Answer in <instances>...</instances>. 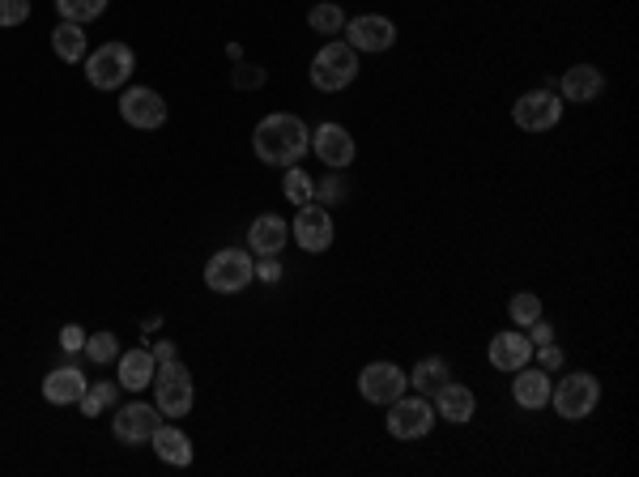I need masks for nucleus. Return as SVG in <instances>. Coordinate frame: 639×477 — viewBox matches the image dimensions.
Listing matches in <instances>:
<instances>
[{
    "mask_svg": "<svg viewBox=\"0 0 639 477\" xmlns=\"http://www.w3.org/2000/svg\"><path fill=\"white\" fill-rule=\"evenodd\" d=\"M265 81V73L256 69V65H243V69H235V85H260Z\"/></svg>",
    "mask_w": 639,
    "mask_h": 477,
    "instance_id": "nucleus-37",
    "label": "nucleus"
},
{
    "mask_svg": "<svg viewBox=\"0 0 639 477\" xmlns=\"http://www.w3.org/2000/svg\"><path fill=\"white\" fill-rule=\"evenodd\" d=\"M150 354L159 358V362H171V358H175V346H171V341H159V346H154Z\"/></svg>",
    "mask_w": 639,
    "mask_h": 477,
    "instance_id": "nucleus-38",
    "label": "nucleus"
},
{
    "mask_svg": "<svg viewBox=\"0 0 639 477\" xmlns=\"http://www.w3.org/2000/svg\"><path fill=\"white\" fill-rule=\"evenodd\" d=\"M286 238H290V226L281 222L278 213H260V218L247 226V252H256V256H278L281 247H286Z\"/></svg>",
    "mask_w": 639,
    "mask_h": 477,
    "instance_id": "nucleus-20",
    "label": "nucleus"
},
{
    "mask_svg": "<svg viewBox=\"0 0 639 477\" xmlns=\"http://www.w3.org/2000/svg\"><path fill=\"white\" fill-rule=\"evenodd\" d=\"M51 51L60 56V60H81L85 56V31H81L78 22H60L56 31H51Z\"/></svg>",
    "mask_w": 639,
    "mask_h": 477,
    "instance_id": "nucleus-25",
    "label": "nucleus"
},
{
    "mask_svg": "<svg viewBox=\"0 0 639 477\" xmlns=\"http://www.w3.org/2000/svg\"><path fill=\"white\" fill-rule=\"evenodd\" d=\"M85 375H81L78 367H56V371H47L43 375V400L47 405H78L81 393H85Z\"/></svg>",
    "mask_w": 639,
    "mask_h": 477,
    "instance_id": "nucleus-19",
    "label": "nucleus"
},
{
    "mask_svg": "<svg viewBox=\"0 0 639 477\" xmlns=\"http://www.w3.org/2000/svg\"><path fill=\"white\" fill-rule=\"evenodd\" d=\"M116 397H120V380H116V384H112V380H98V384H85L78 409L85 418H98L103 409H116Z\"/></svg>",
    "mask_w": 639,
    "mask_h": 477,
    "instance_id": "nucleus-24",
    "label": "nucleus"
},
{
    "mask_svg": "<svg viewBox=\"0 0 639 477\" xmlns=\"http://www.w3.org/2000/svg\"><path fill=\"white\" fill-rule=\"evenodd\" d=\"M431 405H435V418L452 422V427H465V422H474V414H478L474 388H469V384H452V380L431 397Z\"/></svg>",
    "mask_w": 639,
    "mask_h": 477,
    "instance_id": "nucleus-15",
    "label": "nucleus"
},
{
    "mask_svg": "<svg viewBox=\"0 0 639 477\" xmlns=\"http://www.w3.org/2000/svg\"><path fill=\"white\" fill-rule=\"evenodd\" d=\"M431 427H435V405L431 397H397L388 405V435L393 439H422L431 435Z\"/></svg>",
    "mask_w": 639,
    "mask_h": 477,
    "instance_id": "nucleus-8",
    "label": "nucleus"
},
{
    "mask_svg": "<svg viewBox=\"0 0 639 477\" xmlns=\"http://www.w3.org/2000/svg\"><path fill=\"white\" fill-rule=\"evenodd\" d=\"M528 358H533V341L520 333V328H503V333H495L490 337V367L495 371H520V367H528Z\"/></svg>",
    "mask_w": 639,
    "mask_h": 477,
    "instance_id": "nucleus-16",
    "label": "nucleus"
},
{
    "mask_svg": "<svg viewBox=\"0 0 639 477\" xmlns=\"http://www.w3.org/2000/svg\"><path fill=\"white\" fill-rule=\"evenodd\" d=\"M252 281H256V265H252V252L247 247H218L205 260V286L213 294H240Z\"/></svg>",
    "mask_w": 639,
    "mask_h": 477,
    "instance_id": "nucleus-3",
    "label": "nucleus"
},
{
    "mask_svg": "<svg viewBox=\"0 0 639 477\" xmlns=\"http://www.w3.org/2000/svg\"><path fill=\"white\" fill-rule=\"evenodd\" d=\"M159 427H162L159 405H141V400H132V405L116 409V418H112V435H116V443H124V447L150 443Z\"/></svg>",
    "mask_w": 639,
    "mask_h": 477,
    "instance_id": "nucleus-12",
    "label": "nucleus"
},
{
    "mask_svg": "<svg viewBox=\"0 0 639 477\" xmlns=\"http://www.w3.org/2000/svg\"><path fill=\"white\" fill-rule=\"evenodd\" d=\"M60 346H65V350H85V333H81L78 324H65V328H60Z\"/></svg>",
    "mask_w": 639,
    "mask_h": 477,
    "instance_id": "nucleus-35",
    "label": "nucleus"
},
{
    "mask_svg": "<svg viewBox=\"0 0 639 477\" xmlns=\"http://www.w3.org/2000/svg\"><path fill=\"white\" fill-rule=\"evenodd\" d=\"M559 119H562V98L550 85L528 90V94H520L516 103H512V124H516L520 132H550Z\"/></svg>",
    "mask_w": 639,
    "mask_h": 477,
    "instance_id": "nucleus-7",
    "label": "nucleus"
},
{
    "mask_svg": "<svg viewBox=\"0 0 639 477\" xmlns=\"http://www.w3.org/2000/svg\"><path fill=\"white\" fill-rule=\"evenodd\" d=\"M346 43L355 51H388L397 43V26H393V18L359 13V18H346Z\"/></svg>",
    "mask_w": 639,
    "mask_h": 477,
    "instance_id": "nucleus-13",
    "label": "nucleus"
},
{
    "mask_svg": "<svg viewBox=\"0 0 639 477\" xmlns=\"http://www.w3.org/2000/svg\"><path fill=\"white\" fill-rule=\"evenodd\" d=\"M56 9H60V18L65 22H94V18H103V9H107V0H56Z\"/></svg>",
    "mask_w": 639,
    "mask_h": 477,
    "instance_id": "nucleus-28",
    "label": "nucleus"
},
{
    "mask_svg": "<svg viewBox=\"0 0 639 477\" xmlns=\"http://www.w3.org/2000/svg\"><path fill=\"white\" fill-rule=\"evenodd\" d=\"M559 90H562V103H580V107H584V103H597L601 98L605 78H601L597 65H571V69L562 73Z\"/></svg>",
    "mask_w": 639,
    "mask_h": 477,
    "instance_id": "nucleus-18",
    "label": "nucleus"
},
{
    "mask_svg": "<svg viewBox=\"0 0 639 477\" xmlns=\"http://www.w3.org/2000/svg\"><path fill=\"white\" fill-rule=\"evenodd\" d=\"M528 328H533V337H528V341H533V350H537V346H546V341H555V328H550V319L546 316H537Z\"/></svg>",
    "mask_w": 639,
    "mask_h": 477,
    "instance_id": "nucleus-34",
    "label": "nucleus"
},
{
    "mask_svg": "<svg viewBox=\"0 0 639 477\" xmlns=\"http://www.w3.org/2000/svg\"><path fill=\"white\" fill-rule=\"evenodd\" d=\"M307 26L316 35H341L346 31V9L333 4V0H320V4H312V13H307Z\"/></svg>",
    "mask_w": 639,
    "mask_h": 477,
    "instance_id": "nucleus-27",
    "label": "nucleus"
},
{
    "mask_svg": "<svg viewBox=\"0 0 639 477\" xmlns=\"http://www.w3.org/2000/svg\"><path fill=\"white\" fill-rule=\"evenodd\" d=\"M85 358L90 362H116L120 358V341H116V333H94V337H85Z\"/></svg>",
    "mask_w": 639,
    "mask_h": 477,
    "instance_id": "nucleus-29",
    "label": "nucleus"
},
{
    "mask_svg": "<svg viewBox=\"0 0 639 477\" xmlns=\"http://www.w3.org/2000/svg\"><path fill=\"white\" fill-rule=\"evenodd\" d=\"M120 116L128 128H141V132H154L166 124V103L154 85H132L120 94Z\"/></svg>",
    "mask_w": 639,
    "mask_h": 477,
    "instance_id": "nucleus-11",
    "label": "nucleus"
},
{
    "mask_svg": "<svg viewBox=\"0 0 639 477\" xmlns=\"http://www.w3.org/2000/svg\"><path fill=\"white\" fill-rule=\"evenodd\" d=\"M290 235H294V243H299L303 252H312V256L328 252V247H333V235H337V231H333V213H328V205H320V200L299 205Z\"/></svg>",
    "mask_w": 639,
    "mask_h": 477,
    "instance_id": "nucleus-10",
    "label": "nucleus"
},
{
    "mask_svg": "<svg viewBox=\"0 0 639 477\" xmlns=\"http://www.w3.org/2000/svg\"><path fill=\"white\" fill-rule=\"evenodd\" d=\"M154 405H159L162 418H184V414H193V371L179 362V358H171V362H159V371H154Z\"/></svg>",
    "mask_w": 639,
    "mask_h": 477,
    "instance_id": "nucleus-4",
    "label": "nucleus"
},
{
    "mask_svg": "<svg viewBox=\"0 0 639 477\" xmlns=\"http://www.w3.org/2000/svg\"><path fill=\"white\" fill-rule=\"evenodd\" d=\"M597 400H601V384L597 375H589V371H571V375H562L559 384L550 388V405H555V414L567 418V422L589 418L597 409Z\"/></svg>",
    "mask_w": 639,
    "mask_h": 477,
    "instance_id": "nucleus-5",
    "label": "nucleus"
},
{
    "mask_svg": "<svg viewBox=\"0 0 639 477\" xmlns=\"http://www.w3.org/2000/svg\"><path fill=\"white\" fill-rule=\"evenodd\" d=\"M154 452H159V461H166V465H175V469H188L193 465V439L184 435L179 427H171V422H162L159 431H154Z\"/></svg>",
    "mask_w": 639,
    "mask_h": 477,
    "instance_id": "nucleus-22",
    "label": "nucleus"
},
{
    "mask_svg": "<svg viewBox=\"0 0 639 477\" xmlns=\"http://www.w3.org/2000/svg\"><path fill=\"white\" fill-rule=\"evenodd\" d=\"M533 354H537V362H542V371H559V367H562V350H559V346H555V341H546V346H537Z\"/></svg>",
    "mask_w": 639,
    "mask_h": 477,
    "instance_id": "nucleus-33",
    "label": "nucleus"
},
{
    "mask_svg": "<svg viewBox=\"0 0 639 477\" xmlns=\"http://www.w3.org/2000/svg\"><path fill=\"white\" fill-rule=\"evenodd\" d=\"M405 388H409V375L397 362H367L359 371V393L367 405H393L397 397H405Z\"/></svg>",
    "mask_w": 639,
    "mask_h": 477,
    "instance_id": "nucleus-9",
    "label": "nucleus"
},
{
    "mask_svg": "<svg viewBox=\"0 0 639 477\" xmlns=\"http://www.w3.org/2000/svg\"><path fill=\"white\" fill-rule=\"evenodd\" d=\"M281 193L290 205H312L316 200V179L294 162V166H286V175H281Z\"/></svg>",
    "mask_w": 639,
    "mask_h": 477,
    "instance_id": "nucleus-26",
    "label": "nucleus"
},
{
    "mask_svg": "<svg viewBox=\"0 0 639 477\" xmlns=\"http://www.w3.org/2000/svg\"><path fill=\"white\" fill-rule=\"evenodd\" d=\"M120 362V388L128 393H141V388H150L154 384V371H159V358L150 354V350H128V354L116 358Z\"/></svg>",
    "mask_w": 639,
    "mask_h": 477,
    "instance_id": "nucleus-21",
    "label": "nucleus"
},
{
    "mask_svg": "<svg viewBox=\"0 0 639 477\" xmlns=\"http://www.w3.org/2000/svg\"><path fill=\"white\" fill-rule=\"evenodd\" d=\"M31 18V0H0V26H22Z\"/></svg>",
    "mask_w": 639,
    "mask_h": 477,
    "instance_id": "nucleus-32",
    "label": "nucleus"
},
{
    "mask_svg": "<svg viewBox=\"0 0 639 477\" xmlns=\"http://www.w3.org/2000/svg\"><path fill=\"white\" fill-rule=\"evenodd\" d=\"M508 316H512V324H533V319L542 316V299L533 294V290H520V294H512V303H508Z\"/></svg>",
    "mask_w": 639,
    "mask_h": 477,
    "instance_id": "nucleus-30",
    "label": "nucleus"
},
{
    "mask_svg": "<svg viewBox=\"0 0 639 477\" xmlns=\"http://www.w3.org/2000/svg\"><path fill=\"white\" fill-rule=\"evenodd\" d=\"M256 278H260V281H278L281 278L278 256H260V265H256Z\"/></svg>",
    "mask_w": 639,
    "mask_h": 477,
    "instance_id": "nucleus-36",
    "label": "nucleus"
},
{
    "mask_svg": "<svg viewBox=\"0 0 639 477\" xmlns=\"http://www.w3.org/2000/svg\"><path fill=\"white\" fill-rule=\"evenodd\" d=\"M312 154L328 171H346L355 162V154H359V146H355V137L341 124H320L316 132H312Z\"/></svg>",
    "mask_w": 639,
    "mask_h": 477,
    "instance_id": "nucleus-14",
    "label": "nucleus"
},
{
    "mask_svg": "<svg viewBox=\"0 0 639 477\" xmlns=\"http://www.w3.org/2000/svg\"><path fill=\"white\" fill-rule=\"evenodd\" d=\"M307 146H312L307 124L299 116H290V112L265 116L256 124V132H252V150H256V159L265 162V166H294L307 154Z\"/></svg>",
    "mask_w": 639,
    "mask_h": 477,
    "instance_id": "nucleus-1",
    "label": "nucleus"
},
{
    "mask_svg": "<svg viewBox=\"0 0 639 477\" xmlns=\"http://www.w3.org/2000/svg\"><path fill=\"white\" fill-rule=\"evenodd\" d=\"M409 384H414L418 397H435L443 384H448V362H443L440 354L422 358V362L409 371Z\"/></svg>",
    "mask_w": 639,
    "mask_h": 477,
    "instance_id": "nucleus-23",
    "label": "nucleus"
},
{
    "mask_svg": "<svg viewBox=\"0 0 639 477\" xmlns=\"http://www.w3.org/2000/svg\"><path fill=\"white\" fill-rule=\"evenodd\" d=\"M355 78H359V51L346 39L324 43L312 56V85L320 94H337V90L355 85Z\"/></svg>",
    "mask_w": 639,
    "mask_h": 477,
    "instance_id": "nucleus-2",
    "label": "nucleus"
},
{
    "mask_svg": "<svg viewBox=\"0 0 639 477\" xmlns=\"http://www.w3.org/2000/svg\"><path fill=\"white\" fill-rule=\"evenodd\" d=\"M516 380H512V400H516L520 409H546L550 405V388H555V380H550V371H542V367H520L512 371Z\"/></svg>",
    "mask_w": 639,
    "mask_h": 477,
    "instance_id": "nucleus-17",
    "label": "nucleus"
},
{
    "mask_svg": "<svg viewBox=\"0 0 639 477\" xmlns=\"http://www.w3.org/2000/svg\"><path fill=\"white\" fill-rule=\"evenodd\" d=\"M346 197V184H341V171H328V179L316 184V200L320 205H341Z\"/></svg>",
    "mask_w": 639,
    "mask_h": 477,
    "instance_id": "nucleus-31",
    "label": "nucleus"
},
{
    "mask_svg": "<svg viewBox=\"0 0 639 477\" xmlns=\"http://www.w3.org/2000/svg\"><path fill=\"white\" fill-rule=\"evenodd\" d=\"M132 69H137V56L128 43H103L98 51L85 56V81L94 90H120L132 78Z\"/></svg>",
    "mask_w": 639,
    "mask_h": 477,
    "instance_id": "nucleus-6",
    "label": "nucleus"
}]
</instances>
